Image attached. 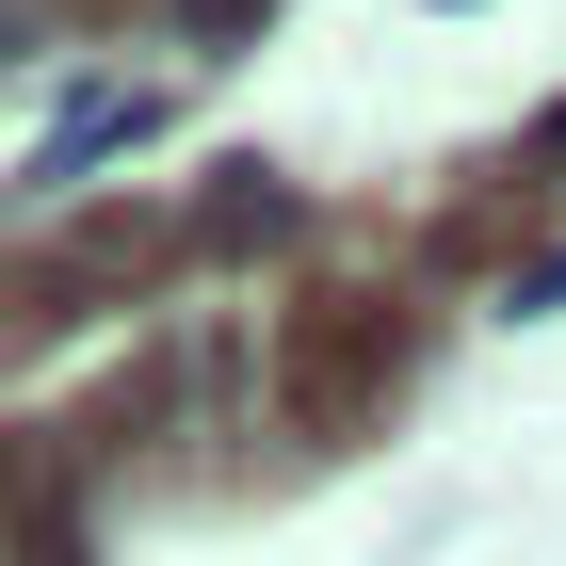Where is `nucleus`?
<instances>
[{"mask_svg": "<svg viewBox=\"0 0 566 566\" xmlns=\"http://www.w3.org/2000/svg\"><path fill=\"white\" fill-rule=\"evenodd\" d=\"M389 389H405V307L373 292V275L292 292V324H275V405H292L307 437H373Z\"/></svg>", "mask_w": 566, "mask_h": 566, "instance_id": "nucleus-1", "label": "nucleus"}]
</instances>
